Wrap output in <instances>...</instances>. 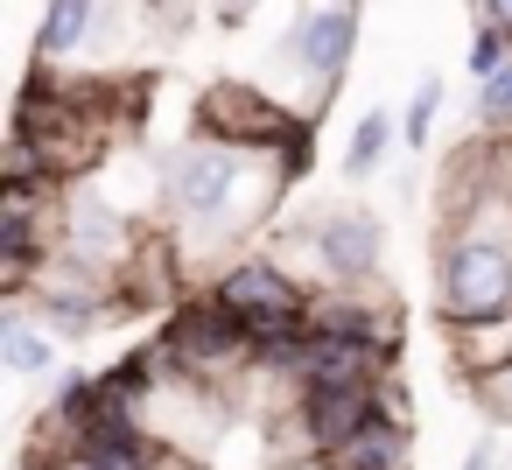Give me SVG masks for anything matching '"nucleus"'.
Listing matches in <instances>:
<instances>
[{
  "label": "nucleus",
  "mask_w": 512,
  "mask_h": 470,
  "mask_svg": "<svg viewBox=\"0 0 512 470\" xmlns=\"http://www.w3.org/2000/svg\"><path fill=\"white\" fill-rule=\"evenodd\" d=\"M435 302L442 330L477 337L512 323V225H463L442 239L435 260Z\"/></svg>",
  "instance_id": "obj_1"
},
{
  "label": "nucleus",
  "mask_w": 512,
  "mask_h": 470,
  "mask_svg": "<svg viewBox=\"0 0 512 470\" xmlns=\"http://www.w3.org/2000/svg\"><path fill=\"white\" fill-rule=\"evenodd\" d=\"M253 176H260V155L253 148H225V141H190L169 155L162 169V204L183 232H239L260 197H253Z\"/></svg>",
  "instance_id": "obj_2"
},
{
  "label": "nucleus",
  "mask_w": 512,
  "mask_h": 470,
  "mask_svg": "<svg viewBox=\"0 0 512 470\" xmlns=\"http://www.w3.org/2000/svg\"><path fill=\"white\" fill-rule=\"evenodd\" d=\"M197 127L204 141H225V148H253V155H295V176L309 169V127L260 85H211L197 99Z\"/></svg>",
  "instance_id": "obj_3"
},
{
  "label": "nucleus",
  "mask_w": 512,
  "mask_h": 470,
  "mask_svg": "<svg viewBox=\"0 0 512 470\" xmlns=\"http://www.w3.org/2000/svg\"><path fill=\"white\" fill-rule=\"evenodd\" d=\"M211 295L246 323V337H253V358H260V365H267L288 337H302V330H309V302H302V288H295L274 260H239V267H225Z\"/></svg>",
  "instance_id": "obj_4"
},
{
  "label": "nucleus",
  "mask_w": 512,
  "mask_h": 470,
  "mask_svg": "<svg viewBox=\"0 0 512 470\" xmlns=\"http://www.w3.org/2000/svg\"><path fill=\"white\" fill-rule=\"evenodd\" d=\"M155 358H162L169 372H218V365H232V358H253V337H246V323L211 295V302H183V309L169 316Z\"/></svg>",
  "instance_id": "obj_5"
},
{
  "label": "nucleus",
  "mask_w": 512,
  "mask_h": 470,
  "mask_svg": "<svg viewBox=\"0 0 512 470\" xmlns=\"http://www.w3.org/2000/svg\"><path fill=\"white\" fill-rule=\"evenodd\" d=\"M351 50H358V0H302V15L288 29V64L316 92H330L344 78Z\"/></svg>",
  "instance_id": "obj_6"
},
{
  "label": "nucleus",
  "mask_w": 512,
  "mask_h": 470,
  "mask_svg": "<svg viewBox=\"0 0 512 470\" xmlns=\"http://www.w3.org/2000/svg\"><path fill=\"white\" fill-rule=\"evenodd\" d=\"M316 267L337 281V288H358V281H372L379 274V253H386V232H379V218L372 211H358V204H344V211H330L323 225H316Z\"/></svg>",
  "instance_id": "obj_7"
},
{
  "label": "nucleus",
  "mask_w": 512,
  "mask_h": 470,
  "mask_svg": "<svg viewBox=\"0 0 512 470\" xmlns=\"http://www.w3.org/2000/svg\"><path fill=\"white\" fill-rule=\"evenodd\" d=\"M330 470H407V421L393 414V407H379L351 442H337L330 456H323Z\"/></svg>",
  "instance_id": "obj_8"
},
{
  "label": "nucleus",
  "mask_w": 512,
  "mask_h": 470,
  "mask_svg": "<svg viewBox=\"0 0 512 470\" xmlns=\"http://www.w3.org/2000/svg\"><path fill=\"white\" fill-rule=\"evenodd\" d=\"M99 22H106V0H50V8H43V29H36V71L78 57Z\"/></svg>",
  "instance_id": "obj_9"
},
{
  "label": "nucleus",
  "mask_w": 512,
  "mask_h": 470,
  "mask_svg": "<svg viewBox=\"0 0 512 470\" xmlns=\"http://www.w3.org/2000/svg\"><path fill=\"white\" fill-rule=\"evenodd\" d=\"M386 148H393V113H365L358 127H351V148H344V176L351 183H365L379 162H386Z\"/></svg>",
  "instance_id": "obj_10"
},
{
  "label": "nucleus",
  "mask_w": 512,
  "mask_h": 470,
  "mask_svg": "<svg viewBox=\"0 0 512 470\" xmlns=\"http://www.w3.org/2000/svg\"><path fill=\"white\" fill-rule=\"evenodd\" d=\"M0 358H8L15 372H43V365H57V344H50V337L15 309L8 323H0Z\"/></svg>",
  "instance_id": "obj_11"
},
{
  "label": "nucleus",
  "mask_w": 512,
  "mask_h": 470,
  "mask_svg": "<svg viewBox=\"0 0 512 470\" xmlns=\"http://www.w3.org/2000/svg\"><path fill=\"white\" fill-rule=\"evenodd\" d=\"M435 113H442V78H421V85H414V106H407V120H400L407 148H428V134H435Z\"/></svg>",
  "instance_id": "obj_12"
},
{
  "label": "nucleus",
  "mask_w": 512,
  "mask_h": 470,
  "mask_svg": "<svg viewBox=\"0 0 512 470\" xmlns=\"http://www.w3.org/2000/svg\"><path fill=\"white\" fill-rule=\"evenodd\" d=\"M505 64H512V43H505V36H491V29H477V36H470V78L484 85V78H498Z\"/></svg>",
  "instance_id": "obj_13"
},
{
  "label": "nucleus",
  "mask_w": 512,
  "mask_h": 470,
  "mask_svg": "<svg viewBox=\"0 0 512 470\" xmlns=\"http://www.w3.org/2000/svg\"><path fill=\"white\" fill-rule=\"evenodd\" d=\"M477 113H484L491 127H512V64H505L498 78H484V92H477Z\"/></svg>",
  "instance_id": "obj_14"
},
{
  "label": "nucleus",
  "mask_w": 512,
  "mask_h": 470,
  "mask_svg": "<svg viewBox=\"0 0 512 470\" xmlns=\"http://www.w3.org/2000/svg\"><path fill=\"white\" fill-rule=\"evenodd\" d=\"M477 393H484V407H491L498 421H512V358H505L498 372H484V379H477Z\"/></svg>",
  "instance_id": "obj_15"
},
{
  "label": "nucleus",
  "mask_w": 512,
  "mask_h": 470,
  "mask_svg": "<svg viewBox=\"0 0 512 470\" xmlns=\"http://www.w3.org/2000/svg\"><path fill=\"white\" fill-rule=\"evenodd\" d=\"M470 8H477V29H491V36L512 43V0H470Z\"/></svg>",
  "instance_id": "obj_16"
},
{
  "label": "nucleus",
  "mask_w": 512,
  "mask_h": 470,
  "mask_svg": "<svg viewBox=\"0 0 512 470\" xmlns=\"http://www.w3.org/2000/svg\"><path fill=\"white\" fill-rule=\"evenodd\" d=\"M253 8H260V0H218V15H225V22H246Z\"/></svg>",
  "instance_id": "obj_17"
}]
</instances>
